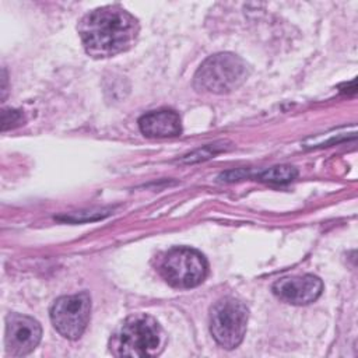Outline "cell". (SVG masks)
Returning a JSON list of instances; mask_svg holds the SVG:
<instances>
[{
    "label": "cell",
    "instance_id": "cell-10",
    "mask_svg": "<svg viewBox=\"0 0 358 358\" xmlns=\"http://www.w3.org/2000/svg\"><path fill=\"white\" fill-rule=\"evenodd\" d=\"M298 171L289 165H277L268 169H264L259 173V179L270 183H287L296 178Z\"/></svg>",
    "mask_w": 358,
    "mask_h": 358
},
{
    "label": "cell",
    "instance_id": "cell-11",
    "mask_svg": "<svg viewBox=\"0 0 358 358\" xmlns=\"http://www.w3.org/2000/svg\"><path fill=\"white\" fill-rule=\"evenodd\" d=\"M24 120V116L21 115L20 110H8L4 109L1 113V130H7L10 127H15L18 124H21Z\"/></svg>",
    "mask_w": 358,
    "mask_h": 358
},
{
    "label": "cell",
    "instance_id": "cell-3",
    "mask_svg": "<svg viewBox=\"0 0 358 358\" xmlns=\"http://www.w3.org/2000/svg\"><path fill=\"white\" fill-rule=\"evenodd\" d=\"M249 76V67L234 53H217L207 57L197 69L193 85L197 91L227 94L241 87Z\"/></svg>",
    "mask_w": 358,
    "mask_h": 358
},
{
    "label": "cell",
    "instance_id": "cell-2",
    "mask_svg": "<svg viewBox=\"0 0 358 358\" xmlns=\"http://www.w3.org/2000/svg\"><path fill=\"white\" fill-rule=\"evenodd\" d=\"M165 334L150 315L129 316L110 338V352L116 357H157L164 351Z\"/></svg>",
    "mask_w": 358,
    "mask_h": 358
},
{
    "label": "cell",
    "instance_id": "cell-6",
    "mask_svg": "<svg viewBox=\"0 0 358 358\" xmlns=\"http://www.w3.org/2000/svg\"><path fill=\"white\" fill-rule=\"evenodd\" d=\"M91 316V298L88 292L64 295L50 308V320L55 329L69 340L83 336Z\"/></svg>",
    "mask_w": 358,
    "mask_h": 358
},
{
    "label": "cell",
    "instance_id": "cell-5",
    "mask_svg": "<svg viewBox=\"0 0 358 358\" xmlns=\"http://www.w3.org/2000/svg\"><path fill=\"white\" fill-rule=\"evenodd\" d=\"M249 312L243 302L232 296L217 301L210 309V333L225 350L238 347L246 333Z\"/></svg>",
    "mask_w": 358,
    "mask_h": 358
},
{
    "label": "cell",
    "instance_id": "cell-8",
    "mask_svg": "<svg viewBox=\"0 0 358 358\" xmlns=\"http://www.w3.org/2000/svg\"><path fill=\"white\" fill-rule=\"evenodd\" d=\"M271 289L282 302L291 305H308L320 296L323 284L316 275L303 274L280 278L273 284Z\"/></svg>",
    "mask_w": 358,
    "mask_h": 358
},
{
    "label": "cell",
    "instance_id": "cell-9",
    "mask_svg": "<svg viewBox=\"0 0 358 358\" xmlns=\"http://www.w3.org/2000/svg\"><path fill=\"white\" fill-rule=\"evenodd\" d=\"M141 133L152 138L175 137L182 133L180 117L175 110L159 109L151 110L138 119Z\"/></svg>",
    "mask_w": 358,
    "mask_h": 358
},
{
    "label": "cell",
    "instance_id": "cell-1",
    "mask_svg": "<svg viewBox=\"0 0 358 358\" xmlns=\"http://www.w3.org/2000/svg\"><path fill=\"white\" fill-rule=\"evenodd\" d=\"M138 32V21L117 4L92 10L78 24L85 52L96 59L129 50L136 43Z\"/></svg>",
    "mask_w": 358,
    "mask_h": 358
},
{
    "label": "cell",
    "instance_id": "cell-7",
    "mask_svg": "<svg viewBox=\"0 0 358 358\" xmlns=\"http://www.w3.org/2000/svg\"><path fill=\"white\" fill-rule=\"evenodd\" d=\"M42 329L34 317L11 313L6 317V350L11 357H24L36 348Z\"/></svg>",
    "mask_w": 358,
    "mask_h": 358
},
{
    "label": "cell",
    "instance_id": "cell-4",
    "mask_svg": "<svg viewBox=\"0 0 358 358\" xmlns=\"http://www.w3.org/2000/svg\"><path fill=\"white\" fill-rule=\"evenodd\" d=\"M159 273L175 288H193L207 277L208 264L199 250L179 246L169 249L162 256Z\"/></svg>",
    "mask_w": 358,
    "mask_h": 358
}]
</instances>
